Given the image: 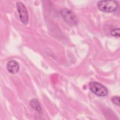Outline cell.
<instances>
[{
    "instance_id": "cell-1",
    "label": "cell",
    "mask_w": 120,
    "mask_h": 120,
    "mask_svg": "<svg viewBox=\"0 0 120 120\" xmlns=\"http://www.w3.org/2000/svg\"><path fill=\"white\" fill-rule=\"evenodd\" d=\"M97 7L102 12L111 13L115 11L117 9L118 4L115 0H101L98 2Z\"/></svg>"
},
{
    "instance_id": "cell-2",
    "label": "cell",
    "mask_w": 120,
    "mask_h": 120,
    "mask_svg": "<svg viewBox=\"0 0 120 120\" xmlns=\"http://www.w3.org/2000/svg\"><path fill=\"white\" fill-rule=\"evenodd\" d=\"M90 90L95 95L100 97H105L107 95V89L101 83L96 82H91L89 84Z\"/></svg>"
},
{
    "instance_id": "cell-3",
    "label": "cell",
    "mask_w": 120,
    "mask_h": 120,
    "mask_svg": "<svg viewBox=\"0 0 120 120\" xmlns=\"http://www.w3.org/2000/svg\"><path fill=\"white\" fill-rule=\"evenodd\" d=\"M16 7L21 21L24 24H27L28 22V14L25 6L22 2L18 1L16 3Z\"/></svg>"
},
{
    "instance_id": "cell-4",
    "label": "cell",
    "mask_w": 120,
    "mask_h": 120,
    "mask_svg": "<svg viewBox=\"0 0 120 120\" xmlns=\"http://www.w3.org/2000/svg\"><path fill=\"white\" fill-rule=\"evenodd\" d=\"M61 14L67 23L71 25H76L77 23V19L75 15L70 10L63 9L61 11Z\"/></svg>"
},
{
    "instance_id": "cell-5",
    "label": "cell",
    "mask_w": 120,
    "mask_h": 120,
    "mask_svg": "<svg viewBox=\"0 0 120 120\" xmlns=\"http://www.w3.org/2000/svg\"><path fill=\"white\" fill-rule=\"evenodd\" d=\"M7 68L10 73L15 74L19 70V65L15 60H11L8 62Z\"/></svg>"
},
{
    "instance_id": "cell-6",
    "label": "cell",
    "mask_w": 120,
    "mask_h": 120,
    "mask_svg": "<svg viewBox=\"0 0 120 120\" xmlns=\"http://www.w3.org/2000/svg\"><path fill=\"white\" fill-rule=\"evenodd\" d=\"M30 105L33 109L35 110L39 113L42 112V111L40 104L37 99L35 98L32 99L30 102Z\"/></svg>"
},
{
    "instance_id": "cell-7",
    "label": "cell",
    "mask_w": 120,
    "mask_h": 120,
    "mask_svg": "<svg viewBox=\"0 0 120 120\" xmlns=\"http://www.w3.org/2000/svg\"><path fill=\"white\" fill-rule=\"evenodd\" d=\"M111 34L115 37H120V29L116 28L112 30L111 31Z\"/></svg>"
},
{
    "instance_id": "cell-8",
    "label": "cell",
    "mask_w": 120,
    "mask_h": 120,
    "mask_svg": "<svg viewBox=\"0 0 120 120\" xmlns=\"http://www.w3.org/2000/svg\"><path fill=\"white\" fill-rule=\"evenodd\" d=\"M120 97L119 96H114L112 98L111 100L112 102L118 106L120 105Z\"/></svg>"
}]
</instances>
